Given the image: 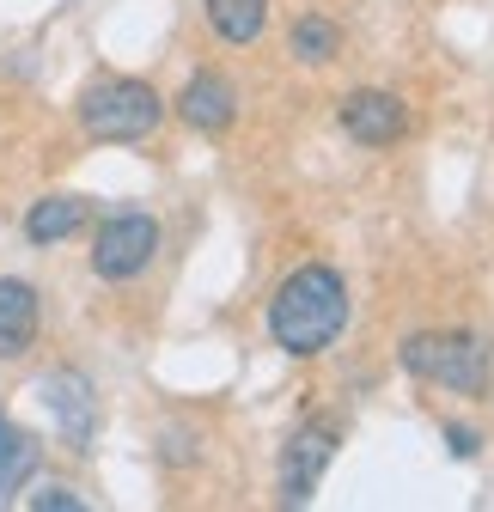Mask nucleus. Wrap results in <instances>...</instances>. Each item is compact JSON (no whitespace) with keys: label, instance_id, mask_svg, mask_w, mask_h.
Segmentation results:
<instances>
[{"label":"nucleus","instance_id":"f257e3e1","mask_svg":"<svg viewBox=\"0 0 494 512\" xmlns=\"http://www.w3.org/2000/svg\"><path fill=\"white\" fill-rule=\"evenodd\" d=\"M342 330H348V281L330 263H299L269 299V342L293 360H312L336 348Z\"/></svg>","mask_w":494,"mask_h":512},{"label":"nucleus","instance_id":"f03ea898","mask_svg":"<svg viewBox=\"0 0 494 512\" xmlns=\"http://www.w3.org/2000/svg\"><path fill=\"white\" fill-rule=\"evenodd\" d=\"M403 372L421 384H446L458 397H488L494 384V342L476 330H421L403 342Z\"/></svg>","mask_w":494,"mask_h":512},{"label":"nucleus","instance_id":"7ed1b4c3","mask_svg":"<svg viewBox=\"0 0 494 512\" xmlns=\"http://www.w3.org/2000/svg\"><path fill=\"white\" fill-rule=\"evenodd\" d=\"M159 122H165V98L147 80L110 74V80H92L80 92V128L92 141H104V147H135V141L153 135Z\"/></svg>","mask_w":494,"mask_h":512},{"label":"nucleus","instance_id":"20e7f679","mask_svg":"<svg viewBox=\"0 0 494 512\" xmlns=\"http://www.w3.org/2000/svg\"><path fill=\"white\" fill-rule=\"evenodd\" d=\"M153 256H159V220L147 208H122L92 238V275L122 287V281H141L153 269Z\"/></svg>","mask_w":494,"mask_h":512},{"label":"nucleus","instance_id":"39448f33","mask_svg":"<svg viewBox=\"0 0 494 512\" xmlns=\"http://www.w3.org/2000/svg\"><path fill=\"white\" fill-rule=\"evenodd\" d=\"M330 464H336V427L330 421H299L281 445V464H275V500L281 506H312Z\"/></svg>","mask_w":494,"mask_h":512},{"label":"nucleus","instance_id":"423d86ee","mask_svg":"<svg viewBox=\"0 0 494 512\" xmlns=\"http://www.w3.org/2000/svg\"><path fill=\"white\" fill-rule=\"evenodd\" d=\"M43 409L55 415L61 445H68V452H92V439H98V391H92L86 372L55 366V372L43 378Z\"/></svg>","mask_w":494,"mask_h":512},{"label":"nucleus","instance_id":"0eeeda50","mask_svg":"<svg viewBox=\"0 0 494 512\" xmlns=\"http://www.w3.org/2000/svg\"><path fill=\"white\" fill-rule=\"evenodd\" d=\"M336 116H342V135L354 141V147H397L403 135H409V104L397 98V92H373V86H360V92H348L342 104H336Z\"/></svg>","mask_w":494,"mask_h":512},{"label":"nucleus","instance_id":"6e6552de","mask_svg":"<svg viewBox=\"0 0 494 512\" xmlns=\"http://www.w3.org/2000/svg\"><path fill=\"white\" fill-rule=\"evenodd\" d=\"M177 116L190 122L196 135H226V128L238 122V92H232V80L214 74V68L190 74V80H183V92H177Z\"/></svg>","mask_w":494,"mask_h":512},{"label":"nucleus","instance_id":"1a4fd4ad","mask_svg":"<svg viewBox=\"0 0 494 512\" xmlns=\"http://www.w3.org/2000/svg\"><path fill=\"white\" fill-rule=\"evenodd\" d=\"M37 330H43V299H37V287L19 281V275H0V360L31 354Z\"/></svg>","mask_w":494,"mask_h":512},{"label":"nucleus","instance_id":"9d476101","mask_svg":"<svg viewBox=\"0 0 494 512\" xmlns=\"http://www.w3.org/2000/svg\"><path fill=\"white\" fill-rule=\"evenodd\" d=\"M37 464H43V439L0 409V506H13L25 494V482L37 476Z\"/></svg>","mask_w":494,"mask_h":512},{"label":"nucleus","instance_id":"9b49d317","mask_svg":"<svg viewBox=\"0 0 494 512\" xmlns=\"http://www.w3.org/2000/svg\"><path fill=\"white\" fill-rule=\"evenodd\" d=\"M86 214H92V202L86 196H43V202H31L25 208V238L31 244H61V238H74L80 226H86Z\"/></svg>","mask_w":494,"mask_h":512},{"label":"nucleus","instance_id":"f8f14e48","mask_svg":"<svg viewBox=\"0 0 494 512\" xmlns=\"http://www.w3.org/2000/svg\"><path fill=\"white\" fill-rule=\"evenodd\" d=\"M202 19L220 43L244 49V43H257L269 31V0H202Z\"/></svg>","mask_w":494,"mask_h":512},{"label":"nucleus","instance_id":"ddd939ff","mask_svg":"<svg viewBox=\"0 0 494 512\" xmlns=\"http://www.w3.org/2000/svg\"><path fill=\"white\" fill-rule=\"evenodd\" d=\"M287 49H293V61H305V68H330L342 55V25L324 19V13H305V19H293Z\"/></svg>","mask_w":494,"mask_h":512},{"label":"nucleus","instance_id":"4468645a","mask_svg":"<svg viewBox=\"0 0 494 512\" xmlns=\"http://www.w3.org/2000/svg\"><path fill=\"white\" fill-rule=\"evenodd\" d=\"M31 512H86V500H80L74 488L49 482V488H37V494H31Z\"/></svg>","mask_w":494,"mask_h":512},{"label":"nucleus","instance_id":"2eb2a0df","mask_svg":"<svg viewBox=\"0 0 494 512\" xmlns=\"http://www.w3.org/2000/svg\"><path fill=\"white\" fill-rule=\"evenodd\" d=\"M159 445H165V464H196V433L165 427V433H159Z\"/></svg>","mask_w":494,"mask_h":512},{"label":"nucleus","instance_id":"dca6fc26","mask_svg":"<svg viewBox=\"0 0 494 512\" xmlns=\"http://www.w3.org/2000/svg\"><path fill=\"white\" fill-rule=\"evenodd\" d=\"M446 445H452V458H476V445H482V439H476L470 427H458V421H452V427H446Z\"/></svg>","mask_w":494,"mask_h":512}]
</instances>
